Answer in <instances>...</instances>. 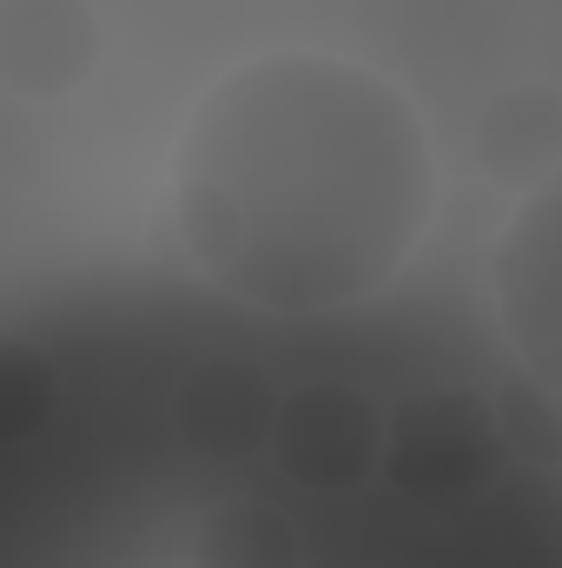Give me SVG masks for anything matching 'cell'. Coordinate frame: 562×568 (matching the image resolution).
Listing matches in <instances>:
<instances>
[{
    "label": "cell",
    "instance_id": "1",
    "mask_svg": "<svg viewBox=\"0 0 562 568\" xmlns=\"http://www.w3.org/2000/svg\"><path fill=\"white\" fill-rule=\"evenodd\" d=\"M172 179L192 258L265 311L378 297L430 225L418 106L318 47L232 67L192 106Z\"/></svg>",
    "mask_w": 562,
    "mask_h": 568
},
{
    "label": "cell",
    "instance_id": "2",
    "mask_svg": "<svg viewBox=\"0 0 562 568\" xmlns=\"http://www.w3.org/2000/svg\"><path fill=\"white\" fill-rule=\"evenodd\" d=\"M265 449L284 469V483L318 489V496H344V489H358L378 469V456H384V417L351 384L279 390V417H272Z\"/></svg>",
    "mask_w": 562,
    "mask_h": 568
},
{
    "label": "cell",
    "instance_id": "3",
    "mask_svg": "<svg viewBox=\"0 0 562 568\" xmlns=\"http://www.w3.org/2000/svg\"><path fill=\"white\" fill-rule=\"evenodd\" d=\"M496 443H503L496 410H483L463 390H423L384 424V456L378 463L418 496H450V489H470L490 469Z\"/></svg>",
    "mask_w": 562,
    "mask_h": 568
},
{
    "label": "cell",
    "instance_id": "4",
    "mask_svg": "<svg viewBox=\"0 0 562 568\" xmlns=\"http://www.w3.org/2000/svg\"><path fill=\"white\" fill-rule=\"evenodd\" d=\"M100 60V20L87 0H0V87L20 100L73 93Z\"/></svg>",
    "mask_w": 562,
    "mask_h": 568
},
{
    "label": "cell",
    "instance_id": "5",
    "mask_svg": "<svg viewBox=\"0 0 562 568\" xmlns=\"http://www.w3.org/2000/svg\"><path fill=\"white\" fill-rule=\"evenodd\" d=\"M272 417H279V384L245 357H205L179 390V429L212 463H239L265 449Z\"/></svg>",
    "mask_w": 562,
    "mask_h": 568
},
{
    "label": "cell",
    "instance_id": "6",
    "mask_svg": "<svg viewBox=\"0 0 562 568\" xmlns=\"http://www.w3.org/2000/svg\"><path fill=\"white\" fill-rule=\"evenodd\" d=\"M556 192L543 185L516 232L503 239V258H496V278H503V317L516 324L523 351L536 357V371H550V344H556Z\"/></svg>",
    "mask_w": 562,
    "mask_h": 568
},
{
    "label": "cell",
    "instance_id": "7",
    "mask_svg": "<svg viewBox=\"0 0 562 568\" xmlns=\"http://www.w3.org/2000/svg\"><path fill=\"white\" fill-rule=\"evenodd\" d=\"M199 568H298V529L272 503H232L199 529Z\"/></svg>",
    "mask_w": 562,
    "mask_h": 568
},
{
    "label": "cell",
    "instance_id": "8",
    "mask_svg": "<svg viewBox=\"0 0 562 568\" xmlns=\"http://www.w3.org/2000/svg\"><path fill=\"white\" fill-rule=\"evenodd\" d=\"M53 410V364L33 344H0V443H20Z\"/></svg>",
    "mask_w": 562,
    "mask_h": 568
},
{
    "label": "cell",
    "instance_id": "9",
    "mask_svg": "<svg viewBox=\"0 0 562 568\" xmlns=\"http://www.w3.org/2000/svg\"><path fill=\"white\" fill-rule=\"evenodd\" d=\"M516 140H530L536 159H550V152H556V106H550V93L523 87V93H503V100L483 113L476 145H483L490 172H503V159H510V145H516Z\"/></svg>",
    "mask_w": 562,
    "mask_h": 568
}]
</instances>
